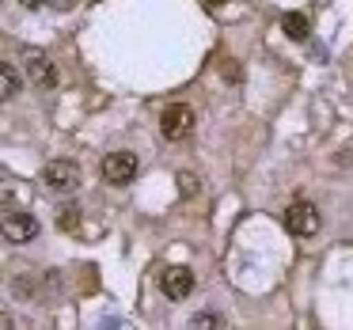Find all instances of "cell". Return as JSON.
Instances as JSON below:
<instances>
[{
  "instance_id": "obj_2",
  "label": "cell",
  "mask_w": 353,
  "mask_h": 330,
  "mask_svg": "<svg viewBox=\"0 0 353 330\" xmlns=\"http://www.w3.org/2000/svg\"><path fill=\"white\" fill-rule=\"evenodd\" d=\"M137 167H141V160L133 152H125V148L103 156V178H107L110 186H130L133 178H137Z\"/></svg>"
},
{
  "instance_id": "obj_12",
  "label": "cell",
  "mask_w": 353,
  "mask_h": 330,
  "mask_svg": "<svg viewBox=\"0 0 353 330\" xmlns=\"http://www.w3.org/2000/svg\"><path fill=\"white\" fill-rule=\"evenodd\" d=\"M224 80H228V84H239V80H243V69H239V61H224Z\"/></svg>"
},
{
  "instance_id": "obj_1",
  "label": "cell",
  "mask_w": 353,
  "mask_h": 330,
  "mask_svg": "<svg viewBox=\"0 0 353 330\" xmlns=\"http://www.w3.org/2000/svg\"><path fill=\"white\" fill-rule=\"evenodd\" d=\"M19 61H23L27 80H31V84L39 87V92H54V87H57V69H54V61H50V57L42 54V50L27 46Z\"/></svg>"
},
{
  "instance_id": "obj_7",
  "label": "cell",
  "mask_w": 353,
  "mask_h": 330,
  "mask_svg": "<svg viewBox=\"0 0 353 330\" xmlns=\"http://www.w3.org/2000/svg\"><path fill=\"white\" fill-rule=\"evenodd\" d=\"M160 289L168 300H186L194 292V269L190 266H168L160 277Z\"/></svg>"
},
{
  "instance_id": "obj_4",
  "label": "cell",
  "mask_w": 353,
  "mask_h": 330,
  "mask_svg": "<svg viewBox=\"0 0 353 330\" xmlns=\"http://www.w3.org/2000/svg\"><path fill=\"white\" fill-rule=\"evenodd\" d=\"M160 133L168 141H183L186 133H194V110L186 107V103H171L160 114Z\"/></svg>"
},
{
  "instance_id": "obj_6",
  "label": "cell",
  "mask_w": 353,
  "mask_h": 330,
  "mask_svg": "<svg viewBox=\"0 0 353 330\" xmlns=\"http://www.w3.org/2000/svg\"><path fill=\"white\" fill-rule=\"evenodd\" d=\"M39 216L34 213H16V209H12V213H4V239H8V243H31L34 236H39Z\"/></svg>"
},
{
  "instance_id": "obj_10",
  "label": "cell",
  "mask_w": 353,
  "mask_h": 330,
  "mask_svg": "<svg viewBox=\"0 0 353 330\" xmlns=\"http://www.w3.org/2000/svg\"><path fill=\"white\" fill-rule=\"evenodd\" d=\"M186 330H224V319L216 311H198L186 319Z\"/></svg>"
},
{
  "instance_id": "obj_15",
  "label": "cell",
  "mask_w": 353,
  "mask_h": 330,
  "mask_svg": "<svg viewBox=\"0 0 353 330\" xmlns=\"http://www.w3.org/2000/svg\"><path fill=\"white\" fill-rule=\"evenodd\" d=\"M221 4H228V0H209V8H221Z\"/></svg>"
},
{
  "instance_id": "obj_14",
  "label": "cell",
  "mask_w": 353,
  "mask_h": 330,
  "mask_svg": "<svg viewBox=\"0 0 353 330\" xmlns=\"http://www.w3.org/2000/svg\"><path fill=\"white\" fill-rule=\"evenodd\" d=\"M19 4H23V8H42L46 0H19Z\"/></svg>"
},
{
  "instance_id": "obj_8",
  "label": "cell",
  "mask_w": 353,
  "mask_h": 330,
  "mask_svg": "<svg viewBox=\"0 0 353 330\" xmlns=\"http://www.w3.org/2000/svg\"><path fill=\"white\" fill-rule=\"evenodd\" d=\"M281 31L289 34L292 42H304L307 34H312V19H307L304 12H285V16H281Z\"/></svg>"
},
{
  "instance_id": "obj_3",
  "label": "cell",
  "mask_w": 353,
  "mask_h": 330,
  "mask_svg": "<svg viewBox=\"0 0 353 330\" xmlns=\"http://www.w3.org/2000/svg\"><path fill=\"white\" fill-rule=\"evenodd\" d=\"M281 220H285V228H289V236L307 239V236L319 231V209H315L312 201H292V205L285 209Z\"/></svg>"
},
{
  "instance_id": "obj_5",
  "label": "cell",
  "mask_w": 353,
  "mask_h": 330,
  "mask_svg": "<svg viewBox=\"0 0 353 330\" xmlns=\"http://www.w3.org/2000/svg\"><path fill=\"white\" fill-rule=\"evenodd\" d=\"M42 183L50 186V194H72L80 186V171H77V163H69V160H54L42 171Z\"/></svg>"
},
{
  "instance_id": "obj_11",
  "label": "cell",
  "mask_w": 353,
  "mask_h": 330,
  "mask_svg": "<svg viewBox=\"0 0 353 330\" xmlns=\"http://www.w3.org/2000/svg\"><path fill=\"white\" fill-rule=\"evenodd\" d=\"M57 224H61V231H77L80 228V205L77 201H69V205L57 209Z\"/></svg>"
},
{
  "instance_id": "obj_9",
  "label": "cell",
  "mask_w": 353,
  "mask_h": 330,
  "mask_svg": "<svg viewBox=\"0 0 353 330\" xmlns=\"http://www.w3.org/2000/svg\"><path fill=\"white\" fill-rule=\"evenodd\" d=\"M19 84H23V80H19V72H16V65H0V99L4 103H12L19 95Z\"/></svg>"
},
{
  "instance_id": "obj_13",
  "label": "cell",
  "mask_w": 353,
  "mask_h": 330,
  "mask_svg": "<svg viewBox=\"0 0 353 330\" xmlns=\"http://www.w3.org/2000/svg\"><path fill=\"white\" fill-rule=\"evenodd\" d=\"M179 183H183V190H186V198H190V194H194V190H198V183H194V178H190V175H179Z\"/></svg>"
}]
</instances>
